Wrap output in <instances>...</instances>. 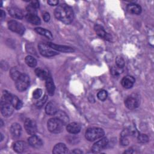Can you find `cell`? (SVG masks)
I'll list each match as a JSON object with an SVG mask.
<instances>
[{
    "label": "cell",
    "instance_id": "obj_20",
    "mask_svg": "<svg viewBox=\"0 0 154 154\" xmlns=\"http://www.w3.org/2000/svg\"><path fill=\"white\" fill-rule=\"evenodd\" d=\"M66 129L70 134H78L81 131V126L78 123L73 122L67 125Z\"/></svg>",
    "mask_w": 154,
    "mask_h": 154
},
{
    "label": "cell",
    "instance_id": "obj_16",
    "mask_svg": "<svg viewBox=\"0 0 154 154\" xmlns=\"http://www.w3.org/2000/svg\"><path fill=\"white\" fill-rule=\"evenodd\" d=\"M135 82V79L131 76H126L123 78L121 81L122 86L125 88H131Z\"/></svg>",
    "mask_w": 154,
    "mask_h": 154
},
{
    "label": "cell",
    "instance_id": "obj_17",
    "mask_svg": "<svg viewBox=\"0 0 154 154\" xmlns=\"http://www.w3.org/2000/svg\"><path fill=\"white\" fill-rule=\"evenodd\" d=\"M8 13L11 16L15 19H22L23 17L22 11L17 7H10L8 10Z\"/></svg>",
    "mask_w": 154,
    "mask_h": 154
},
{
    "label": "cell",
    "instance_id": "obj_38",
    "mask_svg": "<svg viewBox=\"0 0 154 154\" xmlns=\"http://www.w3.org/2000/svg\"><path fill=\"white\" fill-rule=\"evenodd\" d=\"M26 11H27L28 13H29V14H36V15H37V10H36V8H35L34 7H33L32 6H31V5H29L26 7Z\"/></svg>",
    "mask_w": 154,
    "mask_h": 154
},
{
    "label": "cell",
    "instance_id": "obj_13",
    "mask_svg": "<svg viewBox=\"0 0 154 154\" xmlns=\"http://www.w3.org/2000/svg\"><path fill=\"white\" fill-rule=\"evenodd\" d=\"M58 111V106L57 103L54 101H51L48 102L45 107V111L48 115H55Z\"/></svg>",
    "mask_w": 154,
    "mask_h": 154
},
{
    "label": "cell",
    "instance_id": "obj_10",
    "mask_svg": "<svg viewBox=\"0 0 154 154\" xmlns=\"http://www.w3.org/2000/svg\"><path fill=\"white\" fill-rule=\"evenodd\" d=\"M28 140L29 144L34 148L39 149L43 145V141L42 139L35 135H31L30 137L28 138Z\"/></svg>",
    "mask_w": 154,
    "mask_h": 154
},
{
    "label": "cell",
    "instance_id": "obj_30",
    "mask_svg": "<svg viewBox=\"0 0 154 154\" xmlns=\"http://www.w3.org/2000/svg\"><path fill=\"white\" fill-rule=\"evenodd\" d=\"M35 73L38 78H39L41 79H45V80L46 79L47 76L48 75V73L45 70L40 68H37L35 70Z\"/></svg>",
    "mask_w": 154,
    "mask_h": 154
},
{
    "label": "cell",
    "instance_id": "obj_5",
    "mask_svg": "<svg viewBox=\"0 0 154 154\" xmlns=\"http://www.w3.org/2000/svg\"><path fill=\"white\" fill-rule=\"evenodd\" d=\"M38 48L40 54L46 57H53L58 54L57 51L49 46L48 44L39 43L38 45Z\"/></svg>",
    "mask_w": 154,
    "mask_h": 154
},
{
    "label": "cell",
    "instance_id": "obj_14",
    "mask_svg": "<svg viewBox=\"0 0 154 154\" xmlns=\"http://www.w3.org/2000/svg\"><path fill=\"white\" fill-rule=\"evenodd\" d=\"M48 44L53 49L58 51H60V52H72L74 51L73 49L71 47L63 46V45H56V44L52 43H49Z\"/></svg>",
    "mask_w": 154,
    "mask_h": 154
},
{
    "label": "cell",
    "instance_id": "obj_31",
    "mask_svg": "<svg viewBox=\"0 0 154 154\" xmlns=\"http://www.w3.org/2000/svg\"><path fill=\"white\" fill-rule=\"evenodd\" d=\"M21 74L22 73H20V72L15 67H13L10 72V75L11 78L15 81L20 77Z\"/></svg>",
    "mask_w": 154,
    "mask_h": 154
},
{
    "label": "cell",
    "instance_id": "obj_7",
    "mask_svg": "<svg viewBox=\"0 0 154 154\" xmlns=\"http://www.w3.org/2000/svg\"><path fill=\"white\" fill-rule=\"evenodd\" d=\"M24 128L26 132L29 135H35L37 132V125L34 120L26 119L24 122Z\"/></svg>",
    "mask_w": 154,
    "mask_h": 154
},
{
    "label": "cell",
    "instance_id": "obj_45",
    "mask_svg": "<svg viewBox=\"0 0 154 154\" xmlns=\"http://www.w3.org/2000/svg\"><path fill=\"white\" fill-rule=\"evenodd\" d=\"M1 126H3V123H2V120H1Z\"/></svg>",
    "mask_w": 154,
    "mask_h": 154
},
{
    "label": "cell",
    "instance_id": "obj_43",
    "mask_svg": "<svg viewBox=\"0 0 154 154\" xmlns=\"http://www.w3.org/2000/svg\"><path fill=\"white\" fill-rule=\"evenodd\" d=\"M71 153H82V152L81 150H80L79 149H75V150H72L71 152Z\"/></svg>",
    "mask_w": 154,
    "mask_h": 154
},
{
    "label": "cell",
    "instance_id": "obj_15",
    "mask_svg": "<svg viewBox=\"0 0 154 154\" xmlns=\"http://www.w3.org/2000/svg\"><path fill=\"white\" fill-rule=\"evenodd\" d=\"M52 153L54 154H62L68 153V148L64 143H58L53 148Z\"/></svg>",
    "mask_w": 154,
    "mask_h": 154
},
{
    "label": "cell",
    "instance_id": "obj_18",
    "mask_svg": "<svg viewBox=\"0 0 154 154\" xmlns=\"http://www.w3.org/2000/svg\"><path fill=\"white\" fill-rule=\"evenodd\" d=\"M10 132L14 138H19L22 132V128L19 124L14 123L12 124L10 128Z\"/></svg>",
    "mask_w": 154,
    "mask_h": 154
},
{
    "label": "cell",
    "instance_id": "obj_6",
    "mask_svg": "<svg viewBox=\"0 0 154 154\" xmlns=\"http://www.w3.org/2000/svg\"><path fill=\"white\" fill-rule=\"evenodd\" d=\"M8 27L11 31L20 35H22L25 31V28L22 23L14 20H10L8 22Z\"/></svg>",
    "mask_w": 154,
    "mask_h": 154
},
{
    "label": "cell",
    "instance_id": "obj_2",
    "mask_svg": "<svg viewBox=\"0 0 154 154\" xmlns=\"http://www.w3.org/2000/svg\"><path fill=\"white\" fill-rule=\"evenodd\" d=\"M105 134L104 131L100 128H90L85 132V138L90 141H93L96 140L100 138Z\"/></svg>",
    "mask_w": 154,
    "mask_h": 154
},
{
    "label": "cell",
    "instance_id": "obj_4",
    "mask_svg": "<svg viewBox=\"0 0 154 154\" xmlns=\"http://www.w3.org/2000/svg\"><path fill=\"white\" fill-rule=\"evenodd\" d=\"M30 79L28 75L25 73H22L20 77L16 81V87L19 91L26 90L29 85Z\"/></svg>",
    "mask_w": 154,
    "mask_h": 154
},
{
    "label": "cell",
    "instance_id": "obj_33",
    "mask_svg": "<svg viewBox=\"0 0 154 154\" xmlns=\"http://www.w3.org/2000/svg\"><path fill=\"white\" fill-rule=\"evenodd\" d=\"M116 66L119 68L123 69V67L125 66V60L120 56L117 57V58H116Z\"/></svg>",
    "mask_w": 154,
    "mask_h": 154
},
{
    "label": "cell",
    "instance_id": "obj_36",
    "mask_svg": "<svg viewBox=\"0 0 154 154\" xmlns=\"http://www.w3.org/2000/svg\"><path fill=\"white\" fill-rule=\"evenodd\" d=\"M42 94V90L40 88H37L32 93V96L34 99H37L41 97Z\"/></svg>",
    "mask_w": 154,
    "mask_h": 154
},
{
    "label": "cell",
    "instance_id": "obj_44",
    "mask_svg": "<svg viewBox=\"0 0 154 154\" xmlns=\"http://www.w3.org/2000/svg\"><path fill=\"white\" fill-rule=\"evenodd\" d=\"M1 141H2L3 140V135L2 134H1Z\"/></svg>",
    "mask_w": 154,
    "mask_h": 154
},
{
    "label": "cell",
    "instance_id": "obj_35",
    "mask_svg": "<svg viewBox=\"0 0 154 154\" xmlns=\"http://www.w3.org/2000/svg\"><path fill=\"white\" fill-rule=\"evenodd\" d=\"M122 69L119 68L117 66L112 67V68L111 69V73L114 76L119 75L122 73Z\"/></svg>",
    "mask_w": 154,
    "mask_h": 154
},
{
    "label": "cell",
    "instance_id": "obj_22",
    "mask_svg": "<svg viewBox=\"0 0 154 154\" xmlns=\"http://www.w3.org/2000/svg\"><path fill=\"white\" fill-rule=\"evenodd\" d=\"M26 149V144L23 141H17L14 143L13 146V149L17 153H22Z\"/></svg>",
    "mask_w": 154,
    "mask_h": 154
},
{
    "label": "cell",
    "instance_id": "obj_12",
    "mask_svg": "<svg viewBox=\"0 0 154 154\" xmlns=\"http://www.w3.org/2000/svg\"><path fill=\"white\" fill-rule=\"evenodd\" d=\"M138 100L137 98L129 96L125 100V106L129 109H134L138 106Z\"/></svg>",
    "mask_w": 154,
    "mask_h": 154
},
{
    "label": "cell",
    "instance_id": "obj_8",
    "mask_svg": "<svg viewBox=\"0 0 154 154\" xmlns=\"http://www.w3.org/2000/svg\"><path fill=\"white\" fill-rule=\"evenodd\" d=\"M108 140L107 138H103L101 140H99L96 143H95L91 148V150L94 153H97L100 152L101 150H103L106 146L108 145Z\"/></svg>",
    "mask_w": 154,
    "mask_h": 154
},
{
    "label": "cell",
    "instance_id": "obj_23",
    "mask_svg": "<svg viewBox=\"0 0 154 154\" xmlns=\"http://www.w3.org/2000/svg\"><path fill=\"white\" fill-rule=\"evenodd\" d=\"M26 19L33 25H40L41 23L40 19L36 14H32L27 13L25 16Z\"/></svg>",
    "mask_w": 154,
    "mask_h": 154
},
{
    "label": "cell",
    "instance_id": "obj_24",
    "mask_svg": "<svg viewBox=\"0 0 154 154\" xmlns=\"http://www.w3.org/2000/svg\"><path fill=\"white\" fill-rule=\"evenodd\" d=\"M55 117H56L57 119H58L59 120H60L63 125H66L68 122H69V117L67 116V115L63 111H58L55 114Z\"/></svg>",
    "mask_w": 154,
    "mask_h": 154
},
{
    "label": "cell",
    "instance_id": "obj_39",
    "mask_svg": "<svg viewBox=\"0 0 154 154\" xmlns=\"http://www.w3.org/2000/svg\"><path fill=\"white\" fill-rule=\"evenodd\" d=\"M30 5L31 6H32L33 7H34L35 8H37L39 7V2L38 1H31V3H30Z\"/></svg>",
    "mask_w": 154,
    "mask_h": 154
},
{
    "label": "cell",
    "instance_id": "obj_1",
    "mask_svg": "<svg viewBox=\"0 0 154 154\" xmlns=\"http://www.w3.org/2000/svg\"><path fill=\"white\" fill-rule=\"evenodd\" d=\"M55 17L65 24L70 23L74 18V13L72 8L66 4L58 5L54 11Z\"/></svg>",
    "mask_w": 154,
    "mask_h": 154
},
{
    "label": "cell",
    "instance_id": "obj_9",
    "mask_svg": "<svg viewBox=\"0 0 154 154\" xmlns=\"http://www.w3.org/2000/svg\"><path fill=\"white\" fill-rule=\"evenodd\" d=\"M13 106L11 103L1 104V111L4 117H9L13 112Z\"/></svg>",
    "mask_w": 154,
    "mask_h": 154
},
{
    "label": "cell",
    "instance_id": "obj_21",
    "mask_svg": "<svg viewBox=\"0 0 154 154\" xmlns=\"http://www.w3.org/2000/svg\"><path fill=\"white\" fill-rule=\"evenodd\" d=\"M127 11L131 14H139L141 12V7L136 4H129L126 7Z\"/></svg>",
    "mask_w": 154,
    "mask_h": 154
},
{
    "label": "cell",
    "instance_id": "obj_28",
    "mask_svg": "<svg viewBox=\"0 0 154 154\" xmlns=\"http://www.w3.org/2000/svg\"><path fill=\"white\" fill-rule=\"evenodd\" d=\"M11 103L16 109H19L22 107L23 104L22 101L16 96H13Z\"/></svg>",
    "mask_w": 154,
    "mask_h": 154
},
{
    "label": "cell",
    "instance_id": "obj_37",
    "mask_svg": "<svg viewBox=\"0 0 154 154\" xmlns=\"http://www.w3.org/2000/svg\"><path fill=\"white\" fill-rule=\"evenodd\" d=\"M47 99H48L47 96H46V95L44 96L43 97H42V99H40V100H38L36 102V106H37V107H38V108L42 107V106L45 104V103L46 102V101L47 100Z\"/></svg>",
    "mask_w": 154,
    "mask_h": 154
},
{
    "label": "cell",
    "instance_id": "obj_26",
    "mask_svg": "<svg viewBox=\"0 0 154 154\" xmlns=\"http://www.w3.org/2000/svg\"><path fill=\"white\" fill-rule=\"evenodd\" d=\"M94 30H95L96 34L100 37L105 38V39H106V38H107V33L106 32L104 28L102 26H100L99 25H96L94 26Z\"/></svg>",
    "mask_w": 154,
    "mask_h": 154
},
{
    "label": "cell",
    "instance_id": "obj_42",
    "mask_svg": "<svg viewBox=\"0 0 154 154\" xmlns=\"http://www.w3.org/2000/svg\"><path fill=\"white\" fill-rule=\"evenodd\" d=\"M5 17V13L3 10H1V20H3Z\"/></svg>",
    "mask_w": 154,
    "mask_h": 154
},
{
    "label": "cell",
    "instance_id": "obj_34",
    "mask_svg": "<svg viewBox=\"0 0 154 154\" xmlns=\"http://www.w3.org/2000/svg\"><path fill=\"white\" fill-rule=\"evenodd\" d=\"M137 137L138 142L141 143H145L149 141V137L146 134H139Z\"/></svg>",
    "mask_w": 154,
    "mask_h": 154
},
{
    "label": "cell",
    "instance_id": "obj_32",
    "mask_svg": "<svg viewBox=\"0 0 154 154\" xmlns=\"http://www.w3.org/2000/svg\"><path fill=\"white\" fill-rule=\"evenodd\" d=\"M97 96L98 99H99L100 100L104 101V100L106 99V97H107V96H108L107 91H106V90H100V91L97 93Z\"/></svg>",
    "mask_w": 154,
    "mask_h": 154
},
{
    "label": "cell",
    "instance_id": "obj_41",
    "mask_svg": "<svg viewBox=\"0 0 154 154\" xmlns=\"http://www.w3.org/2000/svg\"><path fill=\"white\" fill-rule=\"evenodd\" d=\"M48 3L51 5V6H54V5H57L58 4V1H56V0H50L48 1Z\"/></svg>",
    "mask_w": 154,
    "mask_h": 154
},
{
    "label": "cell",
    "instance_id": "obj_40",
    "mask_svg": "<svg viewBox=\"0 0 154 154\" xmlns=\"http://www.w3.org/2000/svg\"><path fill=\"white\" fill-rule=\"evenodd\" d=\"M50 14L48 12H46L43 14V18L44 19V20L45 22H49V20H50Z\"/></svg>",
    "mask_w": 154,
    "mask_h": 154
},
{
    "label": "cell",
    "instance_id": "obj_27",
    "mask_svg": "<svg viewBox=\"0 0 154 154\" xmlns=\"http://www.w3.org/2000/svg\"><path fill=\"white\" fill-rule=\"evenodd\" d=\"M12 97L13 96L9 92H8L6 90L4 91L2 97H1V104L5 103H11L12 100Z\"/></svg>",
    "mask_w": 154,
    "mask_h": 154
},
{
    "label": "cell",
    "instance_id": "obj_19",
    "mask_svg": "<svg viewBox=\"0 0 154 154\" xmlns=\"http://www.w3.org/2000/svg\"><path fill=\"white\" fill-rule=\"evenodd\" d=\"M129 135H130L129 130L128 129H124L122 132L120 137V143L122 146H125L129 144V141L128 140V136Z\"/></svg>",
    "mask_w": 154,
    "mask_h": 154
},
{
    "label": "cell",
    "instance_id": "obj_29",
    "mask_svg": "<svg viewBox=\"0 0 154 154\" xmlns=\"http://www.w3.org/2000/svg\"><path fill=\"white\" fill-rule=\"evenodd\" d=\"M25 63L31 67H35L37 65L36 60L31 55H28L25 57Z\"/></svg>",
    "mask_w": 154,
    "mask_h": 154
},
{
    "label": "cell",
    "instance_id": "obj_25",
    "mask_svg": "<svg viewBox=\"0 0 154 154\" xmlns=\"http://www.w3.org/2000/svg\"><path fill=\"white\" fill-rule=\"evenodd\" d=\"M35 31L39 34L43 35L46 37H47L49 39H52L53 37H52V34L51 32V31H49V30L45 29V28H35Z\"/></svg>",
    "mask_w": 154,
    "mask_h": 154
},
{
    "label": "cell",
    "instance_id": "obj_11",
    "mask_svg": "<svg viewBox=\"0 0 154 154\" xmlns=\"http://www.w3.org/2000/svg\"><path fill=\"white\" fill-rule=\"evenodd\" d=\"M45 80H46V88L47 91L49 95L52 96L54 94L55 87V85L51 74L48 73L47 78Z\"/></svg>",
    "mask_w": 154,
    "mask_h": 154
},
{
    "label": "cell",
    "instance_id": "obj_3",
    "mask_svg": "<svg viewBox=\"0 0 154 154\" xmlns=\"http://www.w3.org/2000/svg\"><path fill=\"white\" fill-rule=\"evenodd\" d=\"M48 130L54 134H58L63 129V123L56 117L49 119L48 122Z\"/></svg>",
    "mask_w": 154,
    "mask_h": 154
}]
</instances>
